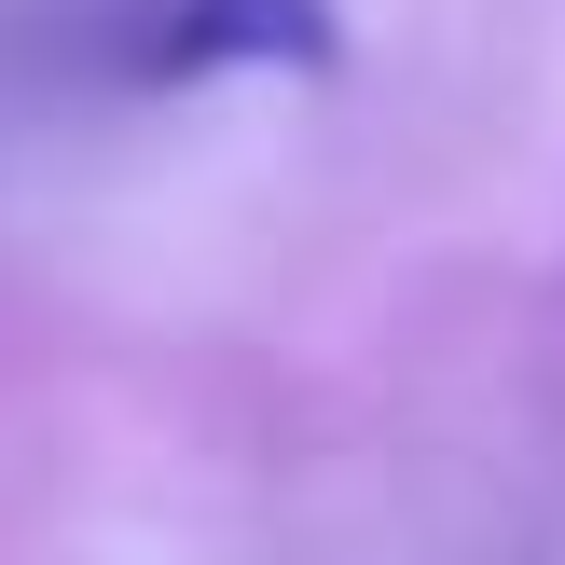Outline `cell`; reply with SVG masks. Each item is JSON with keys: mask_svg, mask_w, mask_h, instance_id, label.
I'll list each match as a JSON object with an SVG mask.
<instances>
[{"mask_svg": "<svg viewBox=\"0 0 565 565\" xmlns=\"http://www.w3.org/2000/svg\"><path fill=\"white\" fill-rule=\"evenodd\" d=\"M97 70L138 97H166V83H331L345 0H110Z\"/></svg>", "mask_w": 565, "mask_h": 565, "instance_id": "6da1fadb", "label": "cell"}]
</instances>
